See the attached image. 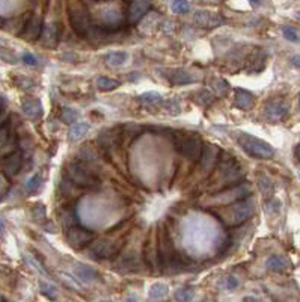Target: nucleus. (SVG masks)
I'll return each mask as SVG.
<instances>
[{
  "mask_svg": "<svg viewBox=\"0 0 300 302\" xmlns=\"http://www.w3.org/2000/svg\"><path fill=\"white\" fill-rule=\"evenodd\" d=\"M67 177L68 180L83 189H92L100 185V179L83 163L80 162H71L67 165Z\"/></svg>",
  "mask_w": 300,
  "mask_h": 302,
  "instance_id": "obj_1",
  "label": "nucleus"
},
{
  "mask_svg": "<svg viewBox=\"0 0 300 302\" xmlns=\"http://www.w3.org/2000/svg\"><path fill=\"white\" fill-rule=\"evenodd\" d=\"M0 61H3L6 64H17L18 58L12 52H9L6 49H0Z\"/></svg>",
  "mask_w": 300,
  "mask_h": 302,
  "instance_id": "obj_39",
  "label": "nucleus"
},
{
  "mask_svg": "<svg viewBox=\"0 0 300 302\" xmlns=\"http://www.w3.org/2000/svg\"><path fill=\"white\" fill-rule=\"evenodd\" d=\"M266 62H267V55H266V52H263V50H255L254 52V55L249 58V61H247V71L249 73H260L264 67H266Z\"/></svg>",
  "mask_w": 300,
  "mask_h": 302,
  "instance_id": "obj_20",
  "label": "nucleus"
},
{
  "mask_svg": "<svg viewBox=\"0 0 300 302\" xmlns=\"http://www.w3.org/2000/svg\"><path fill=\"white\" fill-rule=\"evenodd\" d=\"M61 118H62V121H64V122H67V124L73 125V124H76V122H77L79 112H77V110H74L73 107H64V109H62V113H61Z\"/></svg>",
  "mask_w": 300,
  "mask_h": 302,
  "instance_id": "obj_33",
  "label": "nucleus"
},
{
  "mask_svg": "<svg viewBox=\"0 0 300 302\" xmlns=\"http://www.w3.org/2000/svg\"><path fill=\"white\" fill-rule=\"evenodd\" d=\"M127 62V53L125 52H109L104 56V64L110 68H119Z\"/></svg>",
  "mask_w": 300,
  "mask_h": 302,
  "instance_id": "obj_22",
  "label": "nucleus"
},
{
  "mask_svg": "<svg viewBox=\"0 0 300 302\" xmlns=\"http://www.w3.org/2000/svg\"><path fill=\"white\" fill-rule=\"evenodd\" d=\"M192 100L195 101V103H198L202 107H207V106L213 104V101H214V94L210 93V91H207V90H199L198 93L193 94Z\"/></svg>",
  "mask_w": 300,
  "mask_h": 302,
  "instance_id": "obj_28",
  "label": "nucleus"
},
{
  "mask_svg": "<svg viewBox=\"0 0 300 302\" xmlns=\"http://www.w3.org/2000/svg\"><path fill=\"white\" fill-rule=\"evenodd\" d=\"M3 231H5V225H3V222L0 221V236L3 234Z\"/></svg>",
  "mask_w": 300,
  "mask_h": 302,
  "instance_id": "obj_47",
  "label": "nucleus"
},
{
  "mask_svg": "<svg viewBox=\"0 0 300 302\" xmlns=\"http://www.w3.org/2000/svg\"><path fill=\"white\" fill-rule=\"evenodd\" d=\"M195 23L198 26L202 27H207V29H211V27H216V26H220L223 23V18L219 15V14H213L210 11H198L193 17Z\"/></svg>",
  "mask_w": 300,
  "mask_h": 302,
  "instance_id": "obj_13",
  "label": "nucleus"
},
{
  "mask_svg": "<svg viewBox=\"0 0 300 302\" xmlns=\"http://www.w3.org/2000/svg\"><path fill=\"white\" fill-rule=\"evenodd\" d=\"M166 79L177 87H184V85H190L195 83V76L190 74L189 71L183 70V68H175V70H169V73H166Z\"/></svg>",
  "mask_w": 300,
  "mask_h": 302,
  "instance_id": "obj_14",
  "label": "nucleus"
},
{
  "mask_svg": "<svg viewBox=\"0 0 300 302\" xmlns=\"http://www.w3.org/2000/svg\"><path fill=\"white\" fill-rule=\"evenodd\" d=\"M175 148L177 151L192 162H199L204 153V145L198 135L190 133H180L175 139Z\"/></svg>",
  "mask_w": 300,
  "mask_h": 302,
  "instance_id": "obj_3",
  "label": "nucleus"
},
{
  "mask_svg": "<svg viewBox=\"0 0 300 302\" xmlns=\"http://www.w3.org/2000/svg\"><path fill=\"white\" fill-rule=\"evenodd\" d=\"M296 17H297V18H300V11L297 12V14H296Z\"/></svg>",
  "mask_w": 300,
  "mask_h": 302,
  "instance_id": "obj_49",
  "label": "nucleus"
},
{
  "mask_svg": "<svg viewBox=\"0 0 300 302\" xmlns=\"http://www.w3.org/2000/svg\"><path fill=\"white\" fill-rule=\"evenodd\" d=\"M168 293H169V289L163 283H156L149 289V298L151 299H163V298L168 296Z\"/></svg>",
  "mask_w": 300,
  "mask_h": 302,
  "instance_id": "obj_29",
  "label": "nucleus"
},
{
  "mask_svg": "<svg viewBox=\"0 0 300 302\" xmlns=\"http://www.w3.org/2000/svg\"><path fill=\"white\" fill-rule=\"evenodd\" d=\"M23 160L24 157L21 151H12L0 160V171L3 172L6 179H12L20 172L23 166Z\"/></svg>",
  "mask_w": 300,
  "mask_h": 302,
  "instance_id": "obj_7",
  "label": "nucleus"
},
{
  "mask_svg": "<svg viewBox=\"0 0 300 302\" xmlns=\"http://www.w3.org/2000/svg\"><path fill=\"white\" fill-rule=\"evenodd\" d=\"M282 35L287 41L290 42H299L300 41V33L299 30L294 26H284L282 27Z\"/></svg>",
  "mask_w": 300,
  "mask_h": 302,
  "instance_id": "obj_35",
  "label": "nucleus"
},
{
  "mask_svg": "<svg viewBox=\"0 0 300 302\" xmlns=\"http://www.w3.org/2000/svg\"><path fill=\"white\" fill-rule=\"evenodd\" d=\"M42 29H44V24H42V18L36 14H30L27 18H26V23H24V27L20 33V36L29 42H33L36 41L38 38H41V33H42Z\"/></svg>",
  "mask_w": 300,
  "mask_h": 302,
  "instance_id": "obj_8",
  "label": "nucleus"
},
{
  "mask_svg": "<svg viewBox=\"0 0 300 302\" xmlns=\"http://www.w3.org/2000/svg\"><path fill=\"white\" fill-rule=\"evenodd\" d=\"M0 302H5V299H3V298H2V296H0Z\"/></svg>",
  "mask_w": 300,
  "mask_h": 302,
  "instance_id": "obj_50",
  "label": "nucleus"
},
{
  "mask_svg": "<svg viewBox=\"0 0 300 302\" xmlns=\"http://www.w3.org/2000/svg\"><path fill=\"white\" fill-rule=\"evenodd\" d=\"M171 9L174 14H187L190 11V3L186 0H174L171 3Z\"/></svg>",
  "mask_w": 300,
  "mask_h": 302,
  "instance_id": "obj_36",
  "label": "nucleus"
},
{
  "mask_svg": "<svg viewBox=\"0 0 300 302\" xmlns=\"http://www.w3.org/2000/svg\"><path fill=\"white\" fill-rule=\"evenodd\" d=\"M237 286H238V280H237L235 277H228V278H226L225 287H226L228 290H234V289H237Z\"/></svg>",
  "mask_w": 300,
  "mask_h": 302,
  "instance_id": "obj_43",
  "label": "nucleus"
},
{
  "mask_svg": "<svg viewBox=\"0 0 300 302\" xmlns=\"http://www.w3.org/2000/svg\"><path fill=\"white\" fill-rule=\"evenodd\" d=\"M294 156H296V159L300 162V144L296 147V150H294Z\"/></svg>",
  "mask_w": 300,
  "mask_h": 302,
  "instance_id": "obj_46",
  "label": "nucleus"
},
{
  "mask_svg": "<svg viewBox=\"0 0 300 302\" xmlns=\"http://www.w3.org/2000/svg\"><path fill=\"white\" fill-rule=\"evenodd\" d=\"M32 214H33V218H35L36 221L44 219V218H45V207H44L42 204L35 205V207L32 208Z\"/></svg>",
  "mask_w": 300,
  "mask_h": 302,
  "instance_id": "obj_41",
  "label": "nucleus"
},
{
  "mask_svg": "<svg viewBox=\"0 0 300 302\" xmlns=\"http://www.w3.org/2000/svg\"><path fill=\"white\" fill-rule=\"evenodd\" d=\"M3 109V100H2V97H0V110Z\"/></svg>",
  "mask_w": 300,
  "mask_h": 302,
  "instance_id": "obj_48",
  "label": "nucleus"
},
{
  "mask_svg": "<svg viewBox=\"0 0 300 302\" xmlns=\"http://www.w3.org/2000/svg\"><path fill=\"white\" fill-rule=\"evenodd\" d=\"M91 252L95 258H100V260L112 258L119 252V245L112 240H100L92 245Z\"/></svg>",
  "mask_w": 300,
  "mask_h": 302,
  "instance_id": "obj_11",
  "label": "nucleus"
},
{
  "mask_svg": "<svg viewBox=\"0 0 300 302\" xmlns=\"http://www.w3.org/2000/svg\"><path fill=\"white\" fill-rule=\"evenodd\" d=\"M68 6H70L68 8V18H70L73 30L82 38L89 36V33H91V18H89L88 9L83 6V3H79V2H71Z\"/></svg>",
  "mask_w": 300,
  "mask_h": 302,
  "instance_id": "obj_4",
  "label": "nucleus"
},
{
  "mask_svg": "<svg viewBox=\"0 0 300 302\" xmlns=\"http://www.w3.org/2000/svg\"><path fill=\"white\" fill-rule=\"evenodd\" d=\"M39 290H41V293L47 298V299H50V301H55L56 298H58V292H56V289L53 287V286H50V284H45V283H41L39 284Z\"/></svg>",
  "mask_w": 300,
  "mask_h": 302,
  "instance_id": "obj_38",
  "label": "nucleus"
},
{
  "mask_svg": "<svg viewBox=\"0 0 300 302\" xmlns=\"http://www.w3.org/2000/svg\"><path fill=\"white\" fill-rule=\"evenodd\" d=\"M149 8H151V3H149V2H140V0L131 2V3H130V8H128L127 21H128L130 24H136V23L148 12Z\"/></svg>",
  "mask_w": 300,
  "mask_h": 302,
  "instance_id": "obj_16",
  "label": "nucleus"
},
{
  "mask_svg": "<svg viewBox=\"0 0 300 302\" xmlns=\"http://www.w3.org/2000/svg\"><path fill=\"white\" fill-rule=\"evenodd\" d=\"M211 88L214 90L216 96H219V97H225L228 94V91H229V85L223 79H213Z\"/></svg>",
  "mask_w": 300,
  "mask_h": 302,
  "instance_id": "obj_32",
  "label": "nucleus"
},
{
  "mask_svg": "<svg viewBox=\"0 0 300 302\" xmlns=\"http://www.w3.org/2000/svg\"><path fill=\"white\" fill-rule=\"evenodd\" d=\"M41 41L47 49H55L59 42V29L58 24L48 23L44 26L42 33H41Z\"/></svg>",
  "mask_w": 300,
  "mask_h": 302,
  "instance_id": "obj_17",
  "label": "nucleus"
},
{
  "mask_svg": "<svg viewBox=\"0 0 300 302\" xmlns=\"http://www.w3.org/2000/svg\"><path fill=\"white\" fill-rule=\"evenodd\" d=\"M235 106L238 107V109H243V110H249V109H252L254 107V104H255V96L251 93V91H247V90H243V88H237L235 90Z\"/></svg>",
  "mask_w": 300,
  "mask_h": 302,
  "instance_id": "obj_19",
  "label": "nucleus"
},
{
  "mask_svg": "<svg viewBox=\"0 0 300 302\" xmlns=\"http://www.w3.org/2000/svg\"><path fill=\"white\" fill-rule=\"evenodd\" d=\"M258 186H260V191L264 194V195H272L273 194V183L272 180L267 177V176H258Z\"/></svg>",
  "mask_w": 300,
  "mask_h": 302,
  "instance_id": "obj_34",
  "label": "nucleus"
},
{
  "mask_svg": "<svg viewBox=\"0 0 300 302\" xmlns=\"http://www.w3.org/2000/svg\"><path fill=\"white\" fill-rule=\"evenodd\" d=\"M12 135H14V122H12V118L8 116V119L0 127V145H5L11 139Z\"/></svg>",
  "mask_w": 300,
  "mask_h": 302,
  "instance_id": "obj_27",
  "label": "nucleus"
},
{
  "mask_svg": "<svg viewBox=\"0 0 300 302\" xmlns=\"http://www.w3.org/2000/svg\"><path fill=\"white\" fill-rule=\"evenodd\" d=\"M241 302H261V301H260L258 298H255V296H244Z\"/></svg>",
  "mask_w": 300,
  "mask_h": 302,
  "instance_id": "obj_45",
  "label": "nucleus"
},
{
  "mask_svg": "<svg viewBox=\"0 0 300 302\" xmlns=\"http://www.w3.org/2000/svg\"><path fill=\"white\" fill-rule=\"evenodd\" d=\"M238 144L249 156L255 159H272L275 156V148L270 144L249 133H240Z\"/></svg>",
  "mask_w": 300,
  "mask_h": 302,
  "instance_id": "obj_2",
  "label": "nucleus"
},
{
  "mask_svg": "<svg viewBox=\"0 0 300 302\" xmlns=\"http://www.w3.org/2000/svg\"><path fill=\"white\" fill-rule=\"evenodd\" d=\"M119 87H121L119 80H115V79H110V77H106V76H101V77L97 79V88L100 91H104V93L113 91V90H116Z\"/></svg>",
  "mask_w": 300,
  "mask_h": 302,
  "instance_id": "obj_26",
  "label": "nucleus"
},
{
  "mask_svg": "<svg viewBox=\"0 0 300 302\" xmlns=\"http://www.w3.org/2000/svg\"><path fill=\"white\" fill-rule=\"evenodd\" d=\"M94 236H95L94 231H89L79 225H76L67 231V240H68L70 246L74 249H82L86 245H89L94 240Z\"/></svg>",
  "mask_w": 300,
  "mask_h": 302,
  "instance_id": "obj_6",
  "label": "nucleus"
},
{
  "mask_svg": "<svg viewBox=\"0 0 300 302\" xmlns=\"http://www.w3.org/2000/svg\"><path fill=\"white\" fill-rule=\"evenodd\" d=\"M100 20L103 21L101 24L110 29H115L121 24L122 15L119 12V9L112 8L110 5H104V8L100 11Z\"/></svg>",
  "mask_w": 300,
  "mask_h": 302,
  "instance_id": "obj_12",
  "label": "nucleus"
},
{
  "mask_svg": "<svg viewBox=\"0 0 300 302\" xmlns=\"http://www.w3.org/2000/svg\"><path fill=\"white\" fill-rule=\"evenodd\" d=\"M157 258L160 260V266H169V263L174 262V248L172 242L169 239V234L166 228H160L159 236V248H157Z\"/></svg>",
  "mask_w": 300,
  "mask_h": 302,
  "instance_id": "obj_9",
  "label": "nucleus"
},
{
  "mask_svg": "<svg viewBox=\"0 0 300 302\" xmlns=\"http://www.w3.org/2000/svg\"><path fill=\"white\" fill-rule=\"evenodd\" d=\"M61 222H62V225L65 227V230L68 231L70 228H73V227H76L77 225V218H76V213L73 211V210H64L62 211V216H61Z\"/></svg>",
  "mask_w": 300,
  "mask_h": 302,
  "instance_id": "obj_31",
  "label": "nucleus"
},
{
  "mask_svg": "<svg viewBox=\"0 0 300 302\" xmlns=\"http://www.w3.org/2000/svg\"><path fill=\"white\" fill-rule=\"evenodd\" d=\"M216 160H219V150L214 145H207V148H204V153L201 157L202 165L207 168H211V166H214Z\"/></svg>",
  "mask_w": 300,
  "mask_h": 302,
  "instance_id": "obj_23",
  "label": "nucleus"
},
{
  "mask_svg": "<svg viewBox=\"0 0 300 302\" xmlns=\"http://www.w3.org/2000/svg\"><path fill=\"white\" fill-rule=\"evenodd\" d=\"M41 183H42L41 174H35V176H32V177L27 180V183H26L24 188H26V191H27L29 194H33V192H36V191L39 189Z\"/></svg>",
  "mask_w": 300,
  "mask_h": 302,
  "instance_id": "obj_37",
  "label": "nucleus"
},
{
  "mask_svg": "<svg viewBox=\"0 0 300 302\" xmlns=\"http://www.w3.org/2000/svg\"><path fill=\"white\" fill-rule=\"evenodd\" d=\"M88 130H89V124H88V122H79V121H77L76 124L70 125V130H68V141H70L71 144L79 142L80 139H83V138L86 136Z\"/></svg>",
  "mask_w": 300,
  "mask_h": 302,
  "instance_id": "obj_21",
  "label": "nucleus"
},
{
  "mask_svg": "<svg viewBox=\"0 0 300 302\" xmlns=\"http://www.w3.org/2000/svg\"><path fill=\"white\" fill-rule=\"evenodd\" d=\"M0 200H2V195H0Z\"/></svg>",
  "mask_w": 300,
  "mask_h": 302,
  "instance_id": "obj_51",
  "label": "nucleus"
},
{
  "mask_svg": "<svg viewBox=\"0 0 300 302\" xmlns=\"http://www.w3.org/2000/svg\"><path fill=\"white\" fill-rule=\"evenodd\" d=\"M174 298L177 302H192L195 298V289L193 287H181L174 293Z\"/></svg>",
  "mask_w": 300,
  "mask_h": 302,
  "instance_id": "obj_30",
  "label": "nucleus"
},
{
  "mask_svg": "<svg viewBox=\"0 0 300 302\" xmlns=\"http://www.w3.org/2000/svg\"><path fill=\"white\" fill-rule=\"evenodd\" d=\"M266 266L272 272H284L288 268V262L281 255H270L266 262Z\"/></svg>",
  "mask_w": 300,
  "mask_h": 302,
  "instance_id": "obj_24",
  "label": "nucleus"
},
{
  "mask_svg": "<svg viewBox=\"0 0 300 302\" xmlns=\"http://www.w3.org/2000/svg\"><path fill=\"white\" fill-rule=\"evenodd\" d=\"M290 112V104L284 100H272L266 104V118L269 121H282Z\"/></svg>",
  "mask_w": 300,
  "mask_h": 302,
  "instance_id": "obj_10",
  "label": "nucleus"
},
{
  "mask_svg": "<svg viewBox=\"0 0 300 302\" xmlns=\"http://www.w3.org/2000/svg\"><path fill=\"white\" fill-rule=\"evenodd\" d=\"M21 109H23L24 115L27 118H30L32 121H38L42 116V104H41V101L36 100V99H30V97L23 99Z\"/></svg>",
  "mask_w": 300,
  "mask_h": 302,
  "instance_id": "obj_15",
  "label": "nucleus"
},
{
  "mask_svg": "<svg viewBox=\"0 0 300 302\" xmlns=\"http://www.w3.org/2000/svg\"><path fill=\"white\" fill-rule=\"evenodd\" d=\"M291 64H293L296 68H300V53L294 55V56L291 58Z\"/></svg>",
  "mask_w": 300,
  "mask_h": 302,
  "instance_id": "obj_44",
  "label": "nucleus"
},
{
  "mask_svg": "<svg viewBox=\"0 0 300 302\" xmlns=\"http://www.w3.org/2000/svg\"><path fill=\"white\" fill-rule=\"evenodd\" d=\"M139 101L142 103L143 107H156V106H160L163 103V97L159 93L149 91V93H143L139 97Z\"/></svg>",
  "mask_w": 300,
  "mask_h": 302,
  "instance_id": "obj_25",
  "label": "nucleus"
},
{
  "mask_svg": "<svg viewBox=\"0 0 300 302\" xmlns=\"http://www.w3.org/2000/svg\"><path fill=\"white\" fill-rule=\"evenodd\" d=\"M255 213V204L252 200H243V201L235 202L232 207H231V211H229V224L232 225H238L247 219H251Z\"/></svg>",
  "mask_w": 300,
  "mask_h": 302,
  "instance_id": "obj_5",
  "label": "nucleus"
},
{
  "mask_svg": "<svg viewBox=\"0 0 300 302\" xmlns=\"http://www.w3.org/2000/svg\"><path fill=\"white\" fill-rule=\"evenodd\" d=\"M74 275L82 283H92V281H97L100 278V274L94 268L82 265V263H77L74 266Z\"/></svg>",
  "mask_w": 300,
  "mask_h": 302,
  "instance_id": "obj_18",
  "label": "nucleus"
},
{
  "mask_svg": "<svg viewBox=\"0 0 300 302\" xmlns=\"http://www.w3.org/2000/svg\"><path fill=\"white\" fill-rule=\"evenodd\" d=\"M21 59H23V62H24L26 65H30V67H35V65L38 64L36 56L32 55V53H24V55L21 56Z\"/></svg>",
  "mask_w": 300,
  "mask_h": 302,
  "instance_id": "obj_42",
  "label": "nucleus"
},
{
  "mask_svg": "<svg viewBox=\"0 0 300 302\" xmlns=\"http://www.w3.org/2000/svg\"><path fill=\"white\" fill-rule=\"evenodd\" d=\"M14 82L17 83V87H20V88H21V90H24V91L32 90V88L35 87L33 80H30V79H27V77H15V79H14Z\"/></svg>",
  "mask_w": 300,
  "mask_h": 302,
  "instance_id": "obj_40",
  "label": "nucleus"
}]
</instances>
